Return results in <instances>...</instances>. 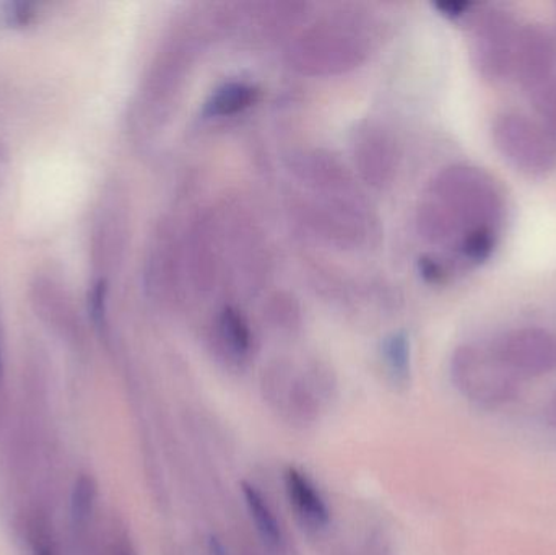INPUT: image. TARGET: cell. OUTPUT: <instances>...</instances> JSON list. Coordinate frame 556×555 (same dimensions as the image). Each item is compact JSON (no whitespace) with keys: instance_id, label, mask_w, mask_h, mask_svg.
I'll list each match as a JSON object with an SVG mask.
<instances>
[{"instance_id":"15","label":"cell","mask_w":556,"mask_h":555,"mask_svg":"<svg viewBox=\"0 0 556 555\" xmlns=\"http://www.w3.org/2000/svg\"><path fill=\"white\" fill-rule=\"evenodd\" d=\"M33 546H35V555H55L51 544H49L48 537L41 531H36L35 540H33Z\"/></svg>"},{"instance_id":"6","label":"cell","mask_w":556,"mask_h":555,"mask_svg":"<svg viewBox=\"0 0 556 555\" xmlns=\"http://www.w3.org/2000/svg\"><path fill=\"white\" fill-rule=\"evenodd\" d=\"M285 485L291 504L307 524L314 527H326L329 524L330 515L326 502L303 472L296 468H288L285 472Z\"/></svg>"},{"instance_id":"13","label":"cell","mask_w":556,"mask_h":555,"mask_svg":"<svg viewBox=\"0 0 556 555\" xmlns=\"http://www.w3.org/2000/svg\"><path fill=\"white\" fill-rule=\"evenodd\" d=\"M420 273L424 279L430 283H441L447 279V266L433 256H425L420 260Z\"/></svg>"},{"instance_id":"4","label":"cell","mask_w":556,"mask_h":555,"mask_svg":"<svg viewBox=\"0 0 556 555\" xmlns=\"http://www.w3.org/2000/svg\"><path fill=\"white\" fill-rule=\"evenodd\" d=\"M492 139L500 155L528 178H547L556 169V147L538 121L518 111L495 117Z\"/></svg>"},{"instance_id":"17","label":"cell","mask_w":556,"mask_h":555,"mask_svg":"<svg viewBox=\"0 0 556 555\" xmlns=\"http://www.w3.org/2000/svg\"><path fill=\"white\" fill-rule=\"evenodd\" d=\"M556 39V38H555ZM555 46H556V41H555Z\"/></svg>"},{"instance_id":"9","label":"cell","mask_w":556,"mask_h":555,"mask_svg":"<svg viewBox=\"0 0 556 555\" xmlns=\"http://www.w3.org/2000/svg\"><path fill=\"white\" fill-rule=\"evenodd\" d=\"M241 491H243L244 501H247L251 517H253L261 537L273 546H278L281 543V531L269 505L254 485L243 482Z\"/></svg>"},{"instance_id":"1","label":"cell","mask_w":556,"mask_h":555,"mask_svg":"<svg viewBox=\"0 0 556 555\" xmlns=\"http://www.w3.org/2000/svg\"><path fill=\"white\" fill-rule=\"evenodd\" d=\"M503 217L505 199L495 179L477 166L454 165L431 185L420 207V228L431 243L454 250L473 231H500Z\"/></svg>"},{"instance_id":"14","label":"cell","mask_w":556,"mask_h":555,"mask_svg":"<svg viewBox=\"0 0 556 555\" xmlns=\"http://www.w3.org/2000/svg\"><path fill=\"white\" fill-rule=\"evenodd\" d=\"M438 10L443 13L444 16H450V18H467L469 13L472 12L476 3L466 2V0H450V2H438Z\"/></svg>"},{"instance_id":"10","label":"cell","mask_w":556,"mask_h":555,"mask_svg":"<svg viewBox=\"0 0 556 555\" xmlns=\"http://www.w3.org/2000/svg\"><path fill=\"white\" fill-rule=\"evenodd\" d=\"M382 358L389 374L397 383H405L410 377V341L405 332L389 336L382 344Z\"/></svg>"},{"instance_id":"8","label":"cell","mask_w":556,"mask_h":555,"mask_svg":"<svg viewBox=\"0 0 556 555\" xmlns=\"http://www.w3.org/2000/svg\"><path fill=\"white\" fill-rule=\"evenodd\" d=\"M257 90L247 84H228L217 90L205 108L211 116H231L240 113L256 101Z\"/></svg>"},{"instance_id":"7","label":"cell","mask_w":556,"mask_h":555,"mask_svg":"<svg viewBox=\"0 0 556 555\" xmlns=\"http://www.w3.org/2000/svg\"><path fill=\"white\" fill-rule=\"evenodd\" d=\"M522 90L538 116L539 126L556 147V74L526 85Z\"/></svg>"},{"instance_id":"11","label":"cell","mask_w":556,"mask_h":555,"mask_svg":"<svg viewBox=\"0 0 556 555\" xmlns=\"http://www.w3.org/2000/svg\"><path fill=\"white\" fill-rule=\"evenodd\" d=\"M220 331L224 341L231 352L237 355H247L251 349V332L247 321L237 310H225L220 319Z\"/></svg>"},{"instance_id":"5","label":"cell","mask_w":556,"mask_h":555,"mask_svg":"<svg viewBox=\"0 0 556 555\" xmlns=\"http://www.w3.org/2000/svg\"><path fill=\"white\" fill-rule=\"evenodd\" d=\"M490 348L519 380L544 377L556 370V335L547 329H513Z\"/></svg>"},{"instance_id":"3","label":"cell","mask_w":556,"mask_h":555,"mask_svg":"<svg viewBox=\"0 0 556 555\" xmlns=\"http://www.w3.org/2000/svg\"><path fill=\"white\" fill-rule=\"evenodd\" d=\"M451 374L457 390L486 409L505 406L518 398L521 381L490 345H463L451 362Z\"/></svg>"},{"instance_id":"2","label":"cell","mask_w":556,"mask_h":555,"mask_svg":"<svg viewBox=\"0 0 556 555\" xmlns=\"http://www.w3.org/2000/svg\"><path fill=\"white\" fill-rule=\"evenodd\" d=\"M473 67L489 84L515 77L516 55L522 26L508 10L477 5L467 16Z\"/></svg>"},{"instance_id":"12","label":"cell","mask_w":556,"mask_h":555,"mask_svg":"<svg viewBox=\"0 0 556 555\" xmlns=\"http://www.w3.org/2000/svg\"><path fill=\"white\" fill-rule=\"evenodd\" d=\"M94 499V485L93 481L88 478L78 479L77 484H75L74 491V517L77 520H81V518L87 517L88 512H90L91 504H93Z\"/></svg>"},{"instance_id":"16","label":"cell","mask_w":556,"mask_h":555,"mask_svg":"<svg viewBox=\"0 0 556 555\" xmlns=\"http://www.w3.org/2000/svg\"><path fill=\"white\" fill-rule=\"evenodd\" d=\"M2 371H3L2 349H0V380H2Z\"/></svg>"}]
</instances>
